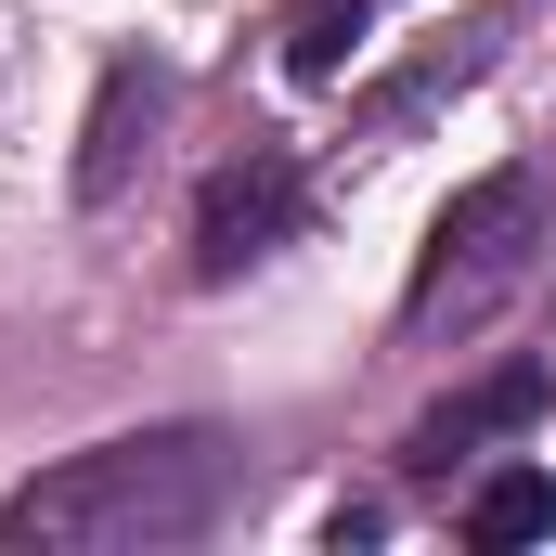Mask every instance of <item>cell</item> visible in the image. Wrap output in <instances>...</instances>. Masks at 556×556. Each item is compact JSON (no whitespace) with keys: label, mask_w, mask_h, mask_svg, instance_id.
Here are the masks:
<instances>
[{"label":"cell","mask_w":556,"mask_h":556,"mask_svg":"<svg viewBox=\"0 0 556 556\" xmlns=\"http://www.w3.org/2000/svg\"><path fill=\"white\" fill-rule=\"evenodd\" d=\"M220 440L168 427V440H104L52 479H26L0 505V544H65V556H142V544H181L220 518Z\"/></svg>","instance_id":"obj_1"},{"label":"cell","mask_w":556,"mask_h":556,"mask_svg":"<svg viewBox=\"0 0 556 556\" xmlns=\"http://www.w3.org/2000/svg\"><path fill=\"white\" fill-rule=\"evenodd\" d=\"M350 52H363V13H350V0H298V26H285V65H298V78H337Z\"/></svg>","instance_id":"obj_6"},{"label":"cell","mask_w":556,"mask_h":556,"mask_svg":"<svg viewBox=\"0 0 556 556\" xmlns=\"http://www.w3.org/2000/svg\"><path fill=\"white\" fill-rule=\"evenodd\" d=\"M285 233H298V168H285V155H247V168H220L207 207H194V273L220 285V273H247L260 247H285Z\"/></svg>","instance_id":"obj_3"},{"label":"cell","mask_w":556,"mask_h":556,"mask_svg":"<svg viewBox=\"0 0 556 556\" xmlns=\"http://www.w3.org/2000/svg\"><path fill=\"white\" fill-rule=\"evenodd\" d=\"M531 415H544V376H531V363H505L492 389H466V402H440V415L415 427V453H427V466H453L466 440H492V427H531Z\"/></svg>","instance_id":"obj_4"},{"label":"cell","mask_w":556,"mask_h":556,"mask_svg":"<svg viewBox=\"0 0 556 556\" xmlns=\"http://www.w3.org/2000/svg\"><path fill=\"white\" fill-rule=\"evenodd\" d=\"M531 220H544V194H531L518 168H505V181H479V194H453V207H440V233H427V273H415V324L505 298V285L531 273Z\"/></svg>","instance_id":"obj_2"},{"label":"cell","mask_w":556,"mask_h":556,"mask_svg":"<svg viewBox=\"0 0 556 556\" xmlns=\"http://www.w3.org/2000/svg\"><path fill=\"white\" fill-rule=\"evenodd\" d=\"M466 531H479V544H544L556 531V479L544 466H492L479 505H466Z\"/></svg>","instance_id":"obj_5"}]
</instances>
